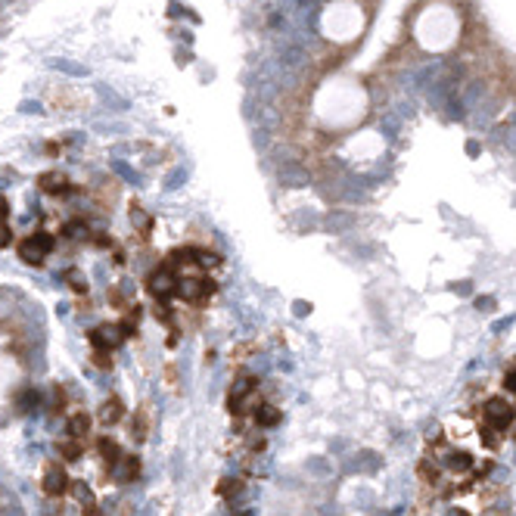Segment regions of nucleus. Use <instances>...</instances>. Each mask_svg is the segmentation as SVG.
<instances>
[{
	"label": "nucleus",
	"instance_id": "5",
	"mask_svg": "<svg viewBox=\"0 0 516 516\" xmlns=\"http://www.w3.org/2000/svg\"><path fill=\"white\" fill-rule=\"evenodd\" d=\"M112 473H115V479H119V482H134L137 473H140V460H137V457H131V454H121L119 463L112 467Z\"/></svg>",
	"mask_w": 516,
	"mask_h": 516
},
{
	"label": "nucleus",
	"instance_id": "2",
	"mask_svg": "<svg viewBox=\"0 0 516 516\" xmlns=\"http://www.w3.org/2000/svg\"><path fill=\"white\" fill-rule=\"evenodd\" d=\"M50 249H53L50 234H28L25 240L19 243V258L28 265H40L50 255Z\"/></svg>",
	"mask_w": 516,
	"mask_h": 516
},
{
	"label": "nucleus",
	"instance_id": "7",
	"mask_svg": "<svg viewBox=\"0 0 516 516\" xmlns=\"http://www.w3.org/2000/svg\"><path fill=\"white\" fill-rule=\"evenodd\" d=\"M88 429H90V417L84 414V410H78V414L69 417V436H72V439L88 436Z\"/></svg>",
	"mask_w": 516,
	"mask_h": 516
},
{
	"label": "nucleus",
	"instance_id": "9",
	"mask_svg": "<svg viewBox=\"0 0 516 516\" xmlns=\"http://www.w3.org/2000/svg\"><path fill=\"white\" fill-rule=\"evenodd\" d=\"M100 454L106 457L109 467H115V463H119V457H121V451H119V445H115L112 439H100Z\"/></svg>",
	"mask_w": 516,
	"mask_h": 516
},
{
	"label": "nucleus",
	"instance_id": "14",
	"mask_svg": "<svg viewBox=\"0 0 516 516\" xmlns=\"http://www.w3.org/2000/svg\"><path fill=\"white\" fill-rule=\"evenodd\" d=\"M504 389L513 392V395H516V367H513V370H507V376H504Z\"/></svg>",
	"mask_w": 516,
	"mask_h": 516
},
{
	"label": "nucleus",
	"instance_id": "1",
	"mask_svg": "<svg viewBox=\"0 0 516 516\" xmlns=\"http://www.w3.org/2000/svg\"><path fill=\"white\" fill-rule=\"evenodd\" d=\"M516 420V404H510L507 398H489L482 408V423L497 432H507Z\"/></svg>",
	"mask_w": 516,
	"mask_h": 516
},
{
	"label": "nucleus",
	"instance_id": "13",
	"mask_svg": "<svg viewBox=\"0 0 516 516\" xmlns=\"http://www.w3.org/2000/svg\"><path fill=\"white\" fill-rule=\"evenodd\" d=\"M10 243H13V234H10L7 221H0V249H7Z\"/></svg>",
	"mask_w": 516,
	"mask_h": 516
},
{
	"label": "nucleus",
	"instance_id": "4",
	"mask_svg": "<svg viewBox=\"0 0 516 516\" xmlns=\"http://www.w3.org/2000/svg\"><path fill=\"white\" fill-rule=\"evenodd\" d=\"M439 460H442V467H448L451 473H469V469H473V454H467V451L451 448V451H445Z\"/></svg>",
	"mask_w": 516,
	"mask_h": 516
},
{
	"label": "nucleus",
	"instance_id": "12",
	"mask_svg": "<svg viewBox=\"0 0 516 516\" xmlns=\"http://www.w3.org/2000/svg\"><path fill=\"white\" fill-rule=\"evenodd\" d=\"M218 491H221V495H236V491H240V482H236V479H224V482L218 485Z\"/></svg>",
	"mask_w": 516,
	"mask_h": 516
},
{
	"label": "nucleus",
	"instance_id": "6",
	"mask_svg": "<svg viewBox=\"0 0 516 516\" xmlns=\"http://www.w3.org/2000/svg\"><path fill=\"white\" fill-rule=\"evenodd\" d=\"M252 417H255V426H262V429L280 423V410H277L274 404H258V408L252 410Z\"/></svg>",
	"mask_w": 516,
	"mask_h": 516
},
{
	"label": "nucleus",
	"instance_id": "3",
	"mask_svg": "<svg viewBox=\"0 0 516 516\" xmlns=\"http://www.w3.org/2000/svg\"><path fill=\"white\" fill-rule=\"evenodd\" d=\"M66 489H69L66 469H62L60 463H47V469H44V491H47L50 497H60Z\"/></svg>",
	"mask_w": 516,
	"mask_h": 516
},
{
	"label": "nucleus",
	"instance_id": "10",
	"mask_svg": "<svg viewBox=\"0 0 516 516\" xmlns=\"http://www.w3.org/2000/svg\"><path fill=\"white\" fill-rule=\"evenodd\" d=\"M479 442H482L485 448H497V445H501V432L482 423V426H479Z\"/></svg>",
	"mask_w": 516,
	"mask_h": 516
},
{
	"label": "nucleus",
	"instance_id": "8",
	"mask_svg": "<svg viewBox=\"0 0 516 516\" xmlns=\"http://www.w3.org/2000/svg\"><path fill=\"white\" fill-rule=\"evenodd\" d=\"M121 414H125V408H121L119 398H109V402L103 404V410H100L103 423H119V420H121Z\"/></svg>",
	"mask_w": 516,
	"mask_h": 516
},
{
	"label": "nucleus",
	"instance_id": "15",
	"mask_svg": "<svg viewBox=\"0 0 516 516\" xmlns=\"http://www.w3.org/2000/svg\"><path fill=\"white\" fill-rule=\"evenodd\" d=\"M7 214H10V206H7V199L0 196V221H7Z\"/></svg>",
	"mask_w": 516,
	"mask_h": 516
},
{
	"label": "nucleus",
	"instance_id": "11",
	"mask_svg": "<svg viewBox=\"0 0 516 516\" xmlns=\"http://www.w3.org/2000/svg\"><path fill=\"white\" fill-rule=\"evenodd\" d=\"M60 451H62V457H66V460H78V457L84 454V448H81V445H78V439H72V442H66Z\"/></svg>",
	"mask_w": 516,
	"mask_h": 516
}]
</instances>
